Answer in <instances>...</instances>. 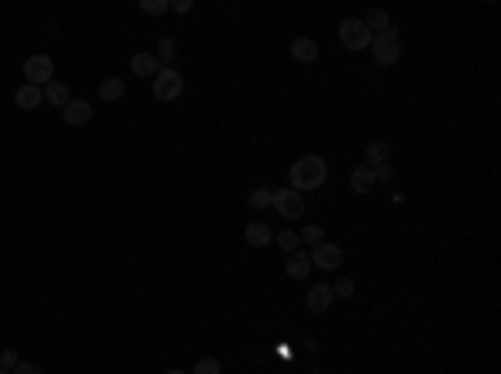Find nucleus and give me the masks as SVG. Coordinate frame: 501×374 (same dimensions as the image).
<instances>
[{"label":"nucleus","instance_id":"23","mask_svg":"<svg viewBox=\"0 0 501 374\" xmlns=\"http://www.w3.org/2000/svg\"><path fill=\"white\" fill-rule=\"evenodd\" d=\"M141 10H144V14H154V17H161V14L170 10V3H167V0H141Z\"/></svg>","mask_w":501,"mask_h":374},{"label":"nucleus","instance_id":"12","mask_svg":"<svg viewBox=\"0 0 501 374\" xmlns=\"http://www.w3.org/2000/svg\"><path fill=\"white\" fill-rule=\"evenodd\" d=\"M244 241H248L250 247H267V244L274 241V231H271L267 224L254 221V224H248V227H244Z\"/></svg>","mask_w":501,"mask_h":374},{"label":"nucleus","instance_id":"4","mask_svg":"<svg viewBox=\"0 0 501 374\" xmlns=\"http://www.w3.org/2000/svg\"><path fill=\"white\" fill-rule=\"evenodd\" d=\"M184 90V77L181 70L174 67H161L157 74H154V97L157 101H177Z\"/></svg>","mask_w":501,"mask_h":374},{"label":"nucleus","instance_id":"21","mask_svg":"<svg viewBox=\"0 0 501 374\" xmlns=\"http://www.w3.org/2000/svg\"><path fill=\"white\" fill-rule=\"evenodd\" d=\"M278 247H281V251H287V254L301 251V234H294V231H284V234H278Z\"/></svg>","mask_w":501,"mask_h":374},{"label":"nucleus","instance_id":"26","mask_svg":"<svg viewBox=\"0 0 501 374\" xmlns=\"http://www.w3.org/2000/svg\"><path fill=\"white\" fill-rule=\"evenodd\" d=\"M17 364H20V357H17V351H14V348H7V351L0 355V368H7V371H14Z\"/></svg>","mask_w":501,"mask_h":374},{"label":"nucleus","instance_id":"19","mask_svg":"<svg viewBox=\"0 0 501 374\" xmlns=\"http://www.w3.org/2000/svg\"><path fill=\"white\" fill-rule=\"evenodd\" d=\"M97 94L104 101H120V97H124V81H120V77H107V81H100Z\"/></svg>","mask_w":501,"mask_h":374},{"label":"nucleus","instance_id":"22","mask_svg":"<svg viewBox=\"0 0 501 374\" xmlns=\"http://www.w3.org/2000/svg\"><path fill=\"white\" fill-rule=\"evenodd\" d=\"M174 54H177V40L174 37H161V47H157V60H174Z\"/></svg>","mask_w":501,"mask_h":374},{"label":"nucleus","instance_id":"1","mask_svg":"<svg viewBox=\"0 0 501 374\" xmlns=\"http://www.w3.org/2000/svg\"><path fill=\"white\" fill-rule=\"evenodd\" d=\"M291 187L294 190H317V187H324V181H328V164L317 157V154H304V157H298L294 161V168H291Z\"/></svg>","mask_w":501,"mask_h":374},{"label":"nucleus","instance_id":"6","mask_svg":"<svg viewBox=\"0 0 501 374\" xmlns=\"http://www.w3.org/2000/svg\"><path fill=\"white\" fill-rule=\"evenodd\" d=\"M24 77H27V84H33V87H47L50 81H54V60H50L47 54H33V57H27Z\"/></svg>","mask_w":501,"mask_h":374},{"label":"nucleus","instance_id":"9","mask_svg":"<svg viewBox=\"0 0 501 374\" xmlns=\"http://www.w3.org/2000/svg\"><path fill=\"white\" fill-rule=\"evenodd\" d=\"M40 101H44V87H33V84L17 87L14 104L20 107V111H33V107H40Z\"/></svg>","mask_w":501,"mask_h":374},{"label":"nucleus","instance_id":"13","mask_svg":"<svg viewBox=\"0 0 501 374\" xmlns=\"http://www.w3.org/2000/svg\"><path fill=\"white\" fill-rule=\"evenodd\" d=\"M90 104L87 101H67V107H64V120L70 124V127H81V124H87L90 120Z\"/></svg>","mask_w":501,"mask_h":374},{"label":"nucleus","instance_id":"16","mask_svg":"<svg viewBox=\"0 0 501 374\" xmlns=\"http://www.w3.org/2000/svg\"><path fill=\"white\" fill-rule=\"evenodd\" d=\"M388 154H391V147H388L384 140H371V144L365 147L367 168H381V164H388Z\"/></svg>","mask_w":501,"mask_h":374},{"label":"nucleus","instance_id":"29","mask_svg":"<svg viewBox=\"0 0 501 374\" xmlns=\"http://www.w3.org/2000/svg\"><path fill=\"white\" fill-rule=\"evenodd\" d=\"M10 374H40V368H37V364H27V361H20Z\"/></svg>","mask_w":501,"mask_h":374},{"label":"nucleus","instance_id":"5","mask_svg":"<svg viewBox=\"0 0 501 374\" xmlns=\"http://www.w3.org/2000/svg\"><path fill=\"white\" fill-rule=\"evenodd\" d=\"M274 211L281 214L284 221H298L304 218V197H301L294 187H281V190H274Z\"/></svg>","mask_w":501,"mask_h":374},{"label":"nucleus","instance_id":"11","mask_svg":"<svg viewBox=\"0 0 501 374\" xmlns=\"http://www.w3.org/2000/svg\"><path fill=\"white\" fill-rule=\"evenodd\" d=\"M284 274H287L291 281H301V277H308V274H311V254H304V251H294V254L287 257V264H284Z\"/></svg>","mask_w":501,"mask_h":374},{"label":"nucleus","instance_id":"10","mask_svg":"<svg viewBox=\"0 0 501 374\" xmlns=\"http://www.w3.org/2000/svg\"><path fill=\"white\" fill-rule=\"evenodd\" d=\"M291 54H294L298 64H315L321 51H317V44L311 37H294V40H291Z\"/></svg>","mask_w":501,"mask_h":374},{"label":"nucleus","instance_id":"18","mask_svg":"<svg viewBox=\"0 0 501 374\" xmlns=\"http://www.w3.org/2000/svg\"><path fill=\"white\" fill-rule=\"evenodd\" d=\"M365 27H367V31H371L374 37H378V34H384V31L391 27V20H388V14H384L381 7H371V10L365 14Z\"/></svg>","mask_w":501,"mask_h":374},{"label":"nucleus","instance_id":"25","mask_svg":"<svg viewBox=\"0 0 501 374\" xmlns=\"http://www.w3.org/2000/svg\"><path fill=\"white\" fill-rule=\"evenodd\" d=\"M301 241H308V244H321V241H324V231H321V224H308V227H304V231H301Z\"/></svg>","mask_w":501,"mask_h":374},{"label":"nucleus","instance_id":"8","mask_svg":"<svg viewBox=\"0 0 501 374\" xmlns=\"http://www.w3.org/2000/svg\"><path fill=\"white\" fill-rule=\"evenodd\" d=\"M334 301V288L331 284H315V288L308 291V311L311 314H324Z\"/></svg>","mask_w":501,"mask_h":374},{"label":"nucleus","instance_id":"17","mask_svg":"<svg viewBox=\"0 0 501 374\" xmlns=\"http://www.w3.org/2000/svg\"><path fill=\"white\" fill-rule=\"evenodd\" d=\"M44 101H50L54 107H67V101H70V87L61 84V81H50V84L44 87Z\"/></svg>","mask_w":501,"mask_h":374},{"label":"nucleus","instance_id":"24","mask_svg":"<svg viewBox=\"0 0 501 374\" xmlns=\"http://www.w3.org/2000/svg\"><path fill=\"white\" fill-rule=\"evenodd\" d=\"M191 374H221V361H214V357H200Z\"/></svg>","mask_w":501,"mask_h":374},{"label":"nucleus","instance_id":"30","mask_svg":"<svg viewBox=\"0 0 501 374\" xmlns=\"http://www.w3.org/2000/svg\"><path fill=\"white\" fill-rule=\"evenodd\" d=\"M170 7H174L177 14H191V10H194V0H174Z\"/></svg>","mask_w":501,"mask_h":374},{"label":"nucleus","instance_id":"3","mask_svg":"<svg viewBox=\"0 0 501 374\" xmlns=\"http://www.w3.org/2000/svg\"><path fill=\"white\" fill-rule=\"evenodd\" d=\"M337 40L348 51H367L371 47V31L365 27L361 17H348V20H341V27H337Z\"/></svg>","mask_w":501,"mask_h":374},{"label":"nucleus","instance_id":"7","mask_svg":"<svg viewBox=\"0 0 501 374\" xmlns=\"http://www.w3.org/2000/svg\"><path fill=\"white\" fill-rule=\"evenodd\" d=\"M341 264H344V251L337 244H328V241H321L311 254V268H321V271H337Z\"/></svg>","mask_w":501,"mask_h":374},{"label":"nucleus","instance_id":"2","mask_svg":"<svg viewBox=\"0 0 501 374\" xmlns=\"http://www.w3.org/2000/svg\"><path fill=\"white\" fill-rule=\"evenodd\" d=\"M371 54H374V64L391 67L401 60V40H398V27H388L384 34L371 37Z\"/></svg>","mask_w":501,"mask_h":374},{"label":"nucleus","instance_id":"32","mask_svg":"<svg viewBox=\"0 0 501 374\" xmlns=\"http://www.w3.org/2000/svg\"><path fill=\"white\" fill-rule=\"evenodd\" d=\"M0 374H10V371H7V368H0Z\"/></svg>","mask_w":501,"mask_h":374},{"label":"nucleus","instance_id":"14","mask_svg":"<svg viewBox=\"0 0 501 374\" xmlns=\"http://www.w3.org/2000/svg\"><path fill=\"white\" fill-rule=\"evenodd\" d=\"M131 67H134V74H137V77H154V74L161 70V60H157L154 54H134Z\"/></svg>","mask_w":501,"mask_h":374},{"label":"nucleus","instance_id":"20","mask_svg":"<svg viewBox=\"0 0 501 374\" xmlns=\"http://www.w3.org/2000/svg\"><path fill=\"white\" fill-rule=\"evenodd\" d=\"M248 204L254 207V211H264V207L274 204V190H271V187H254L250 197H248Z\"/></svg>","mask_w":501,"mask_h":374},{"label":"nucleus","instance_id":"27","mask_svg":"<svg viewBox=\"0 0 501 374\" xmlns=\"http://www.w3.org/2000/svg\"><path fill=\"white\" fill-rule=\"evenodd\" d=\"M331 288H334V298H351V294H354V281L344 277V281H337V284H331Z\"/></svg>","mask_w":501,"mask_h":374},{"label":"nucleus","instance_id":"28","mask_svg":"<svg viewBox=\"0 0 501 374\" xmlns=\"http://www.w3.org/2000/svg\"><path fill=\"white\" fill-rule=\"evenodd\" d=\"M374 170V184H388L391 177H395V170L388 168V164H381V168H371Z\"/></svg>","mask_w":501,"mask_h":374},{"label":"nucleus","instance_id":"31","mask_svg":"<svg viewBox=\"0 0 501 374\" xmlns=\"http://www.w3.org/2000/svg\"><path fill=\"white\" fill-rule=\"evenodd\" d=\"M167 374H187V371H184V368H170V371H167Z\"/></svg>","mask_w":501,"mask_h":374},{"label":"nucleus","instance_id":"15","mask_svg":"<svg viewBox=\"0 0 501 374\" xmlns=\"http://www.w3.org/2000/svg\"><path fill=\"white\" fill-rule=\"evenodd\" d=\"M351 187H354V194H367L371 187H374V170L361 164V168L351 170Z\"/></svg>","mask_w":501,"mask_h":374}]
</instances>
